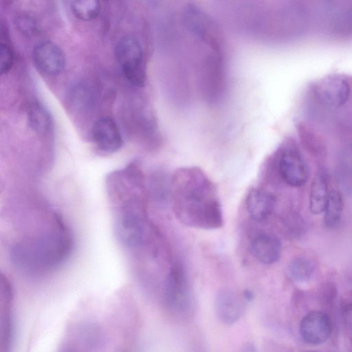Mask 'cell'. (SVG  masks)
I'll return each instance as SVG.
<instances>
[{
	"instance_id": "obj_1",
	"label": "cell",
	"mask_w": 352,
	"mask_h": 352,
	"mask_svg": "<svg viewBox=\"0 0 352 352\" xmlns=\"http://www.w3.org/2000/svg\"><path fill=\"white\" fill-rule=\"evenodd\" d=\"M106 188L116 237L126 248L143 246L150 228L146 210L148 192L142 169L132 162L110 173L106 178Z\"/></svg>"
},
{
	"instance_id": "obj_2",
	"label": "cell",
	"mask_w": 352,
	"mask_h": 352,
	"mask_svg": "<svg viewBox=\"0 0 352 352\" xmlns=\"http://www.w3.org/2000/svg\"><path fill=\"white\" fill-rule=\"evenodd\" d=\"M170 202L177 219L188 227L214 230L223 226L217 187L199 167H182L174 173Z\"/></svg>"
},
{
	"instance_id": "obj_3",
	"label": "cell",
	"mask_w": 352,
	"mask_h": 352,
	"mask_svg": "<svg viewBox=\"0 0 352 352\" xmlns=\"http://www.w3.org/2000/svg\"><path fill=\"white\" fill-rule=\"evenodd\" d=\"M73 241L69 228L58 215L49 229L15 243L10 249L12 262L33 275L48 273L69 256Z\"/></svg>"
},
{
	"instance_id": "obj_4",
	"label": "cell",
	"mask_w": 352,
	"mask_h": 352,
	"mask_svg": "<svg viewBox=\"0 0 352 352\" xmlns=\"http://www.w3.org/2000/svg\"><path fill=\"white\" fill-rule=\"evenodd\" d=\"M281 179L292 187L304 186L309 178V167L295 135L287 136L272 155Z\"/></svg>"
},
{
	"instance_id": "obj_5",
	"label": "cell",
	"mask_w": 352,
	"mask_h": 352,
	"mask_svg": "<svg viewBox=\"0 0 352 352\" xmlns=\"http://www.w3.org/2000/svg\"><path fill=\"white\" fill-rule=\"evenodd\" d=\"M115 55L128 81L136 87L144 86L146 64L139 41L132 36L122 37L116 43Z\"/></svg>"
},
{
	"instance_id": "obj_6",
	"label": "cell",
	"mask_w": 352,
	"mask_h": 352,
	"mask_svg": "<svg viewBox=\"0 0 352 352\" xmlns=\"http://www.w3.org/2000/svg\"><path fill=\"white\" fill-rule=\"evenodd\" d=\"M32 57L37 71L46 76L59 74L65 65L62 50L56 44L50 41L36 45L33 49Z\"/></svg>"
},
{
	"instance_id": "obj_7",
	"label": "cell",
	"mask_w": 352,
	"mask_h": 352,
	"mask_svg": "<svg viewBox=\"0 0 352 352\" xmlns=\"http://www.w3.org/2000/svg\"><path fill=\"white\" fill-rule=\"evenodd\" d=\"M165 298L168 305L183 308L188 298V277L185 267L178 260L173 261L165 282Z\"/></svg>"
},
{
	"instance_id": "obj_8",
	"label": "cell",
	"mask_w": 352,
	"mask_h": 352,
	"mask_svg": "<svg viewBox=\"0 0 352 352\" xmlns=\"http://www.w3.org/2000/svg\"><path fill=\"white\" fill-rule=\"evenodd\" d=\"M91 138L98 150L109 154L122 146V138L116 122L108 117L98 120L91 129Z\"/></svg>"
},
{
	"instance_id": "obj_9",
	"label": "cell",
	"mask_w": 352,
	"mask_h": 352,
	"mask_svg": "<svg viewBox=\"0 0 352 352\" xmlns=\"http://www.w3.org/2000/svg\"><path fill=\"white\" fill-rule=\"evenodd\" d=\"M299 330L302 339L306 343L318 345L329 338L331 332V322L324 313L313 311L302 318Z\"/></svg>"
},
{
	"instance_id": "obj_10",
	"label": "cell",
	"mask_w": 352,
	"mask_h": 352,
	"mask_svg": "<svg viewBox=\"0 0 352 352\" xmlns=\"http://www.w3.org/2000/svg\"><path fill=\"white\" fill-rule=\"evenodd\" d=\"M251 250L254 256L261 263L271 265L279 261L282 245L277 236L269 233H261L252 241Z\"/></svg>"
},
{
	"instance_id": "obj_11",
	"label": "cell",
	"mask_w": 352,
	"mask_h": 352,
	"mask_svg": "<svg viewBox=\"0 0 352 352\" xmlns=\"http://www.w3.org/2000/svg\"><path fill=\"white\" fill-rule=\"evenodd\" d=\"M275 204V196L264 190L252 188L246 197L248 212L256 221H262L268 218L273 212Z\"/></svg>"
},
{
	"instance_id": "obj_12",
	"label": "cell",
	"mask_w": 352,
	"mask_h": 352,
	"mask_svg": "<svg viewBox=\"0 0 352 352\" xmlns=\"http://www.w3.org/2000/svg\"><path fill=\"white\" fill-rule=\"evenodd\" d=\"M215 305L217 316L225 324L234 323L241 315V301L234 293L228 289H222L219 292Z\"/></svg>"
},
{
	"instance_id": "obj_13",
	"label": "cell",
	"mask_w": 352,
	"mask_h": 352,
	"mask_svg": "<svg viewBox=\"0 0 352 352\" xmlns=\"http://www.w3.org/2000/svg\"><path fill=\"white\" fill-rule=\"evenodd\" d=\"M329 192L327 172L321 168L316 174L310 187L309 206L311 213L318 214L324 212Z\"/></svg>"
},
{
	"instance_id": "obj_14",
	"label": "cell",
	"mask_w": 352,
	"mask_h": 352,
	"mask_svg": "<svg viewBox=\"0 0 352 352\" xmlns=\"http://www.w3.org/2000/svg\"><path fill=\"white\" fill-rule=\"evenodd\" d=\"M171 180L167 172L157 170L153 172L149 177L147 192L153 201L165 205L170 201Z\"/></svg>"
},
{
	"instance_id": "obj_15",
	"label": "cell",
	"mask_w": 352,
	"mask_h": 352,
	"mask_svg": "<svg viewBox=\"0 0 352 352\" xmlns=\"http://www.w3.org/2000/svg\"><path fill=\"white\" fill-rule=\"evenodd\" d=\"M337 168L342 182L352 189V140L337 149Z\"/></svg>"
},
{
	"instance_id": "obj_16",
	"label": "cell",
	"mask_w": 352,
	"mask_h": 352,
	"mask_svg": "<svg viewBox=\"0 0 352 352\" xmlns=\"http://www.w3.org/2000/svg\"><path fill=\"white\" fill-rule=\"evenodd\" d=\"M344 210V199L338 190L329 192L327 202L324 210V223L328 228L337 227L342 219Z\"/></svg>"
},
{
	"instance_id": "obj_17",
	"label": "cell",
	"mask_w": 352,
	"mask_h": 352,
	"mask_svg": "<svg viewBox=\"0 0 352 352\" xmlns=\"http://www.w3.org/2000/svg\"><path fill=\"white\" fill-rule=\"evenodd\" d=\"M316 267V263L311 258L299 256L289 262L287 272L292 279L303 283L308 281L312 277Z\"/></svg>"
},
{
	"instance_id": "obj_18",
	"label": "cell",
	"mask_w": 352,
	"mask_h": 352,
	"mask_svg": "<svg viewBox=\"0 0 352 352\" xmlns=\"http://www.w3.org/2000/svg\"><path fill=\"white\" fill-rule=\"evenodd\" d=\"M68 3L74 15L82 21L94 20L100 13V3L95 0L70 1Z\"/></svg>"
},
{
	"instance_id": "obj_19",
	"label": "cell",
	"mask_w": 352,
	"mask_h": 352,
	"mask_svg": "<svg viewBox=\"0 0 352 352\" xmlns=\"http://www.w3.org/2000/svg\"><path fill=\"white\" fill-rule=\"evenodd\" d=\"M28 120L31 127L39 133H44L50 130V116L45 108L38 103L33 104L30 108Z\"/></svg>"
},
{
	"instance_id": "obj_20",
	"label": "cell",
	"mask_w": 352,
	"mask_h": 352,
	"mask_svg": "<svg viewBox=\"0 0 352 352\" xmlns=\"http://www.w3.org/2000/svg\"><path fill=\"white\" fill-rule=\"evenodd\" d=\"M15 24L21 34L25 36H34L38 32L36 21L27 14H21L16 17Z\"/></svg>"
},
{
	"instance_id": "obj_21",
	"label": "cell",
	"mask_w": 352,
	"mask_h": 352,
	"mask_svg": "<svg viewBox=\"0 0 352 352\" xmlns=\"http://www.w3.org/2000/svg\"><path fill=\"white\" fill-rule=\"evenodd\" d=\"M284 225L288 234L294 237L303 234L305 228L303 219L296 214L287 215L284 221Z\"/></svg>"
},
{
	"instance_id": "obj_22",
	"label": "cell",
	"mask_w": 352,
	"mask_h": 352,
	"mask_svg": "<svg viewBox=\"0 0 352 352\" xmlns=\"http://www.w3.org/2000/svg\"><path fill=\"white\" fill-rule=\"evenodd\" d=\"M13 52L6 43H1L0 48V71L1 74H6L12 67L13 64Z\"/></svg>"
},
{
	"instance_id": "obj_23",
	"label": "cell",
	"mask_w": 352,
	"mask_h": 352,
	"mask_svg": "<svg viewBox=\"0 0 352 352\" xmlns=\"http://www.w3.org/2000/svg\"><path fill=\"white\" fill-rule=\"evenodd\" d=\"M343 321L345 329L352 340V303L345 307L343 311Z\"/></svg>"
},
{
	"instance_id": "obj_24",
	"label": "cell",
	"mask_w": 352,
	"mask_h": 352,
	"mask_svg": "<svg viewBox=\"0 0 352 352\" xmlns=\"http://www.w3.org/2000/svg\"><path fill=\"white\" fill-rule=\"evenodd\" d=\"M241 352H258L255 346L251 342H247L243 346Z\"/></svg>"
},
{
	"instance_id": "obj_25",
	"label": "cell",
	"mask_w": 352,
	"mask_h": 352,
	"mask_svg": "<svg viewBox=\"0 0 352 352\" xmlns=\"http://www.w3.org/2000/svg\"><path fill=\"white\" fill-rule=\"evenodd\" d=\"M244 298L248 300H252L254 298V294L249 289H245L243 292Z\"/></svg>"
}]
</instances>
